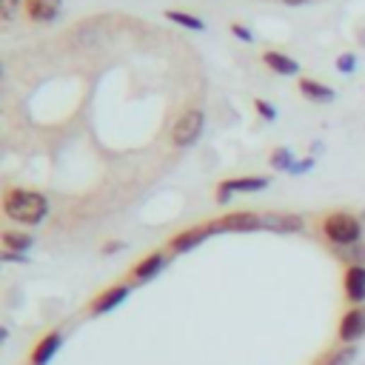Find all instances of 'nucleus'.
Instances as JSON below:
<instances>
[{"label": "nucleus", "mask_w": 365, "mask_h": 365, "mask_svg": "<svg viewBox=\"0 0 365 365\" xmlns=\"http://www.w3.org/2000/svg\"><path fill=\"white\" fill-rule=\"evenodd\" d=\"M4 214L12 223L37 226L49 214V200L40 191H32V189H9L4 194Z\"/></svg>", "instance_id": "nucleus-1"}, {"label": "nucleus", "mask_w": 365, "mask_h": 365, "mask_svg": "<svg viewBox=\"0 0 365 365\" xmlns=\"http://www.w3.org/2000/svg\"><path fill=\"white\" fill-rule=\"evenodd\" d=\"M323 234L328 243H334L340 249H351L362 240V223L351 211H331L323 220Z\"/></svg>", "instance_id": "nucleus-2"}, {"label": "nucleus", "mask_w": 365, "mask_h": 365, "mask_svg": "<svg viewBox=\"0 0 365 365\" xmlns=\"http://www.w3.org/2000/svg\"><path fill=\"white\" fill-rule=\"evenodd\" d=\"M203 128H205V114L200 109H189L177 117V123L172 128V143L177 149H189V145H194L200 140Z\"/></svg>", "instance_id": "nucleus-3"}, {"label": "nucleus", "mask_w": 365, "mask_h": 365, "mask_svg": "<svg viewBox=\"0 0 365 365\" xmlns=\"http://www.w3.org/2000/svg\"><path fill=\"white\" fill-rule=\"evenodd\" d=\"M268 177L263 174H254V177H232V180H223L217 186V203L226 205L234 194H254V191H265L268 189Z\"/></svg>", "instance_id": "nucleus-4"}, {"label": "nucleus", "mask_w": 365, "mask_h": 365, "mask_svg": "<svg viewBox=\"0 0 365 365\" xmlns=\"http://www.w3.org/2000/svg\"><path fill=\"white\" fill-rule=\"evenodd\" d=\"M211 234H217V223H205V226L186 229V232H180L177 237H172V251H174V254L194 251V249H197V246H203Z\"/></svg>", "instance_id": "nucleus-5"}, {"label": "nucleus", "mask_w": 365, "mask_h": 365, "mask_svg": "<svg viewBox=\"0 0 365 365\" xmlns=\"http://www.w3.org/2000/svg\"><path fill=\"white\" fill-rule=\"evenodd\" d=\"M362 337H365V306H354L340 320V342L342 345H354Z\"/></svg>", "instance_id": "nucleus-6"}, {"label": "nucleus", "mask_w": 365, "mask_h": 365, "mask_svg": "<svg viewBox=\"0 0 365 365\" xmlns=\"http://www.w3.org/2000/svg\"><path fill=\"white\" fill-rule=\"evenodd\" d=\"M214 223H217V234L220 232H260L263 229V214L234 211V214H226L223 220H214Z\"/></svg>", "instance_id": "nucleus-7"}, {"label": "nucleus", "mask_w": 365, "mask_h": 365, "mask_svg": "<svg viewBox=\"0 0 365 365\" xmlns=\"http://www.w3.org/2000/svg\"><path fill=\"white\" fill-rule=\"evenodd\" d=\"M345 297L354 306H365V263H351L342 277Z\"/></svg>", "instance_id": "nucleus-8"}, {"label": "nucleus", "mask_w": 365, "mask_h": 365, "mask_svg": "<svg viewBox=\"0 0 365 365\" xmlns=\"http://www.w3.org/2000/svg\"><path fill=\"white\" fill-rule=\"evenodd\" d=\"M128 294H131V285H128V282H117V285L106 288L103 294L92 303V314H95V317H103V314L114 311L117 306H123V303H126V297H128Z\"/></svg>", "instance_id": "nucleus-9"}, {"label": "nucleus", "mask_w": 365, "mask_h": 365, "mask_svg": "<svg viewBox=\"0 0 365 365\" xmlns=\"http://www.w3.org/2000/svg\"><path fill=\"white\" fill-rule=\"evenodd\" d=\"M166 265H169V254L152 251L149 257H143V260L131 268V282H149V280H155Z\"/></svg>", "instance_id": "nucleus-10"}, {"label": "nucleus", "mask_w": 365, "mask_h": 365, "mask_svg": "<svg viewBox=\"0 0 365 365\" xmlns=\"http://www.w3.org/2000/svg\"><path fill=\"white\" fill-rule=\"evenodd\" d=\"M263 229L265 232H277V234H294L306 229V220L300 214H263Z\"/></svg>", "instance_id": "nucleus-11"}, {"label": "nucleus", "mask_w": 365, "mask_h": 365, "mask_svg": "<svg viewBox=\"0 0 365 365\" xmlns=\"http://www.w3.org/2000/svg\"><path fill=\"white\" fill-rule=\"evenodd\" d=\"M60 348H63V334H60V331L46 334V337L37 342V348L32 351V365H49Z\"/></svg>", "instance_id": "nucleus-12"}, {"label": "nucleus", "mask_w": 365, "mask_h": 365, "mask_svg": "<svg viewBox=\"0 0 365 365\" xmlns=\"http://www.w3.org/2000/svg\"><path fill=\"white\" fill-rule=\"evenodd\" d=\"M60 4L63 0H26V15L35 23H52L60 12Z\"/></svg>", "instance_id": "nucleus-13"}, {"label": "nucleus", "mask_w": 365, "mask_h": 365, "mask_svg": "<svg viewBox=\"0 0 365 365\" xmlns=\"http://www.w3.org/2000/svg\"><path fill=\"white\" fill-rule=\"evenodd\" d=\"M263 63H265L271 71H277V75H282V78L300 75V63H297L294 57L282 54V52H265V54H263Z\"/></svg>", "instance_id": "nucleus-14"}, {"label": "nucleus", "mask_w": 365, "mask_h": 365, "mask_svg": "<svg viewBox=\"0 0 365 365\" xmlns=\"http://www.w3.org/2000/svg\"><path fill=\"white\" fill-rule=\"evenodd\" d=\"M300 95L306 100H311V103H334V97H337V92L331 86H325L320 80H311V78L300 80Z\"/></svg>", "instance_id": "nucleus-15"}, {"label": "nucleus", "mask_w": 365, "mask_h": 365, "mask_svg": "<svg viewBox=\"0 0 365 365\" xmlns=\"http://www.w3.org/2000/svg\"><path fill=\"white\" fill-rule=\"evenodd\" d=\"M35 246V237L26 234V232H4V251H18V254H26L29 249Z\"/></svg>", "instance_id": "nucleus-16"}, {"label": "nucleus", "mask_w": 365, "mask_h": 365, "mask_svg": "<svg viewBox=\"0 0 365 365\" xmlns=\"http://www.w3.org/2000/svg\"><path fill=\"white\" fill-rule=\"evenodd\" d=\"M166 18L183 29H191V32H205V20L197 18V15H189V12H177V9H169Z\"/></svg>", "instance_id": "nucleus-17"}, {"label": "nucleus", "mask_w": 365, "mask_h": 365, "mask_svg": "<svg viewBox=\"0 0 365 365\" xmlns=\"http://www.w3.org/2000/svg\"><path fill=\"white\" fill-rule=\"evenodd\" d=\"M297 160H294V152L288 149V145H280V149H274L271 152V166L277 169V172H291V166H294Z\"/></svg>", "instance_id": "nucleus-18"}, {"label": "nucleus", "mask_w": 365, "mask_h": 365, "mask_svg": "<svg viewBox=\"0 0 365 365\" xmlns=\"http://www.w3.org/2000/svg\"><path fill=\"white\" fill-rule=\"evenodd\" d=\"M354 357H357V348H354V345H342L340 351L328 354V357H325V359H320L317 365H351V362H354Z\"/></svg>", "instance_id": "nucleus-19"}, {"label": "nucleus", "mask_w": 365, "mask_h": 365, "mask_svg": "<svg viewBox=\"0 0 365 365\" xmlns=\"http://www.w3.org/2000/svg\"><path fill=\"white\" fill-rule=\"evenodd\" d=\"M337 71H340V75H354V71H357V54L354 52H342L337 57Z\"/></svg>", "instance_id": "nucleus-20"}, {"label": "nucleus", "mask_w": 365, "mask_h": 365, "mask_svg": "<svg viewBox=\"0 0 365 365\" xmlns=\"http://www.w3.org/2000/svg\"><path fill=\"white\" fill-rule=\"evenodd\" d=\"M229 29H232V35H234L237 40H243V43H254V32H251V29H246L243 23H232Z\"/></svg>", "instance_id": "nucleus-21"}, {"label": "nucleus", "mask_w": 365, "mask_h": 365, "mask_svg": "<svg viewBox=\"0 0 365 365\" xmlns=\"http://www.w3.org/2000/svg\"><path fill=\"white\" fill-rule=\"evenodd\" d=\"M254 109L260 112V117H263V120H277V109H274L271 103H265V100H254Z\"/></svg>", "instance_id": "nucleus-22"}, {"label": "nucleus", "mask_w": 365, "mask_h": 365, "mask_svg": "<svg viewBox=\"0 0 365 365\" xmlns=\"http://www.w3.org/2000/svg\"><path fill=\"white\" fill-rule=\"evenodd\" d=\"M311 169H314V157H306V160H297L294 166H291L288 174H309Z\"/></svg>", "instance_id": "nucleus-23"}, {"label": "nucleus", "mask_w": 365, "mask_h": 365, "mask_svg": "<svg viewBox=\"0 0 365 365\" xmlns=\"http://www.w3.org/2000/svg\"><path fill=\"white\" fill-rule=\"evenodd\" d=\"M0 257H4L6 263H26V254H18V251H4Z\"/></svg>", "instance_id": "nucleus-24"}, {"label": "nucleus", "mask_w": 365, "mask_h": 365, "mask_svg": "<svg viewBox=\"0 0 365 365\" xmlns=\"http://www.w3.org/2000/svg\"><path fill=\"white\" fill-rule=\"evenodd\" d=\"M280 4H285V6H306V4H311V0H280Z\"/></svg>", "instance_id": "nucleus-25"}, {"label": "nucleus", "mask_w": 365, "mask_h": 365, "mask_svg": "<svg viewBox=\"0 0 365 365\" xmlns=\"http://www.w3.org/2000/svg\"><path fill=\"white\" fill-rule=\"evenodd\" d=\"M120 249H123V243H109V246H106V249H103V251H106V254H109V251H120Z\"/></svg>", "instance_id": "nucleus-26"}, {"label": "nucleus", "mask_w": 365, "mask_h": 365, "mask_svg": "<svg viewBox=\"0 0 365 365\" xmlns=\"http://www.w3.org/2000/svg\"><path fill=\"white\" fill-rule=\"evenodd\" d=\"M362 217H365V211H362Z\"/></svg>", "instance_id": "nucleus-27"}]
</instances>
